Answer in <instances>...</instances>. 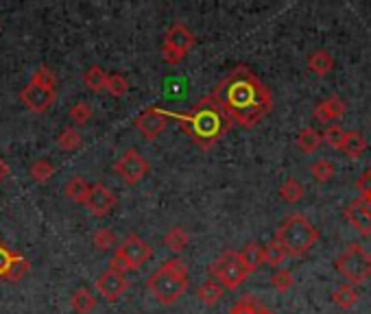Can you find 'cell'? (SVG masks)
I'll return each instance as SVG.
<instances>
[{
	"label": "cell",
	"mask_w": 371,
	"mask_h": 314,
	"mask_svg": "<svg viewBox=\"0 0 371 314\" xmlns=\"http://www.w3.org/2000/svg\"><path fill=\"white\" fill-rule=\"evenodd\" d=\"M232 122L242 129L258 127L273 110L269 88L247 66H236L210 94Z\"/></svg>",
	"instance_id": "6da1fadb"
},
{
	"label": "cell",
	"mask_w": 371,
	"mask_h": 314,
	"mask_svg": "<svg viewBox=\"0 0 371 314\" xmlns=\"http://www.w3.org/2000/svg\"><path fill=\"white\" fill-rule=\"evenodd\" d=\"M168 118L177 120L184 134L192 140V144H196L201 151L214 149L232 129V120L223 114V110L218 107L212 96H204L186 114L168 112Z\"/></svg>",
	"instance_id": "7a4b0ae2"
},
{
	"label": "cell",
	"mask_w": 371,
	"mask_h": 314,
	"mask_svg": "<svg viewBox=\"0 0 371 314\" xmlns=\"http://www.w3.org/2000/svg\"><path fill=\"white\" fill-rule=\"evenodd\" d=\"M148 293L162 306H172L188 291V269L179 257H170L146 279Z\"/></svg>",
	"instance_id": "3957f363"
},
{
	"label": "cell",
	"mask_w": 371,
	"mask_h": 314,
	"mask_svg": "<svg viewBox=\"0 0 371 314\" xmlns=\"http://www.w3.org/2000/svg\"><path fill=\"white\" fill-rule=\"evenodd\" d=\"M278 245L286 251V255L293 257H302L306 255L319 240V231L317 227L304 216V214H290L276 231Z\"/></svg>",
	"instance_id": "277c9868"
},
{
	"label": "cell",
	"mask_w": 371,
	"mask_h": 314,
	"mask_svg": "<svg viewBox=\"0 0 371 314\" xmlns=\"http://www.w3.org/2000/svg\"><path fill=\"white\" fill-rule=\"evenodd\" d=\"M153 257V247L148 245L144 238L136 233H129L125 240H122L110 262V269L116 273H129V271H138L142 269L148 260Z\"/></svg>",
	"instance_id": "5b68a950"
},
{
	"label": "cell",
	"mask_w": 371,
	"mask_h": 314,
	"mask_svg": "<svg viewBox=\"0 0 371 314\" xmlns=\"http://www.w3.org/2000/svg\"><path fill=\"white\" fill-rule=\"evenodd\" d=\"M336 271L350 286L367 281L371 277V253L360 245H350L336 257Z\"/></svg>",
	"instance_id": "8992f818"
},
{
	"label": "cell",
	"mask_w": 371,
	"mask_h": 314,
	"mask_svg": "<svg viewBox=\"0 0 371 314\" xmlns=\"http://www.w3.org/2000/svg\"><path fill=\"white\" fill-rule=\"evenodd\" d=\"M194 44H196V37L186 24H182V22L170 24L168 31L164 33V40H162V59L170 66L182 64L188 57V50Z\"/></svg>",
	"instance_id": "52a82bcc"
},
{
	"label": "cell",
	"mask_w": 371,
	"mask_h": 314,
	"mask_svg": "<svg viewBox=\"0 0 371 314\" xmlns=\"http://www.w3.org/2000/svg\"><path fill=\"white\" fill-rule=\"evenodd\" d=\"M210 275L223 286V291H238V288L245 284L247 279V273L240 264V257H238V251H223L212 264H210Z\"/></svg>",
	"instance_id": "ba28073f"
},
{
	"label": "cell",
	"mask_w": 371,
	"mask_h": 314,
	"mask_svg": "<svg viewBox=\"0 0 371 314\" xmlns=\"http://www.w3.org/2000/svg\"><path fill=\"white\" fill-rule=\"evenodd\" d=\"M148 170H151V164L144 160L138 149H127L114 162V173L125 181L127 186H136V183H140L148 175Z\"/></svg>",
	"instance_id": "9c48e42d"
},
{
	"label": "cell",
	"mask_w": 371,
	"mask_h": 314,
	"mask_svg": "<svg viewBox=\"0 0 371 314\" xmlns=\"http://www.w3.org/2000/svg\"><path fill=\"white\" fill-rule=\"evenodd\" d=\"M168 112L166 110H160V107H146L142 114L136 116V129L140 131V134L148 140L153 142L158 140L164 131L168 129Z\"/></svg>",
	"instance_id": "30bf717a"
},
{
	"label": "cell",
	"mask_w": 371,
	"mask_h": 314,
	"mask_svg": "<svg viewBox=\"0 0 371 314\" xmlns=\"http://www.w3.org/2000/svg\"><path fill=\"white\" fill-rule=\"evenodd\" d=\"M118 203V197L105 186V183H92L88 199H86V209H90V214L96 219H105L107 214L114 212V207Z\"/></svg>",
	"instance_id": "8fae6325"
},
{
	"label": "cell",
	"mask_w": 371,
	"mask_h": 314,
	"mask_svg": "<svg viewBox=\"0 0 371 314\" xmlns=\"http://www.w3.org/2000/svg\"><path fill=\"white\" fill-rule=\"evenodd\" d=\"M345 219L352 225V229L360 236H371V201L365 197L354 199L348 209H345Z\"/></svg>",
	"instance_id": "7c38bea8"
},
{
	"label": "cell",
	"mask_w": 371,
	"mask_h": 314,
	"mask_svg": "<svg viewBox=\"0 0 371 314\" xmlns=\"http://www.w3.org/2000/svg\"><path fill=\"white\" fill-rule=\"evenodd\" d=\"M127 277L122 275V273H116V271H112V269H107L101 277L96 279V291H98V295H101L105 301H110V303H116L122 295H125V291H127Z\"/></svg>",
	"instance_id": "4fadbf2b"
},
{
	"label": "cell",
	"mask_w": 371,
	"mask_h": 314,
	"mask_svg": "<svg viewBox=\"0 0 371 314\" xmlns=\"http://www.w3.org/2000/svg\"><path fill=\"white\" fill-rule=\"evenodd\" d=\"M55 98H57V92H48V90L35 88L31 83L27 88H22V92H20L22 105L33 114H46L48 110H51V105L55 103Z\"/></svg>",
	"instance_id": "5bb4252c"
},
{
	"label": "cell",
	"mask_w": 371,
	"mask_h": 314,
	"mask_svg": "<svg viewBox=\"0 0 371 314\" xmlns=\"http://www.w3.org/2000/svg\"><path fill=\"white\" fill-rule=\"evenodd\" d=\"M345 110H348V105H345V100L341 96H330L326 100H321L312 114L319 122H332L334 124V120L343 118Z\"/></svg>",
	"instance_id": "9a60e30c"
},
{
	"label": "cell",
	"mask_w": 371,
	"mask_h": 314,
	"mask_svg": "<svg viewBox=\"0 0 371 314\" xmlns=\"http://www.w3.org/2000/svg\"><path fill=\"white\" fill-rule=\"evenodd\" d=\"M336 151H341L348 160H358V157L367 151V140L360 131H345V136Z\"/></svg>",
	"instance_id": "2e32d148"
},
{
	"label": "cell",
	"mask_w": 371,
	"mask_h": 314,
	"mask_svg": "<svg viewBox=\"0 0 371 314\" xmlns=\"http://www.w3.org/2000/svg\"><path fill=\"white\" fill-rule=\"evenodd\" d=\"M238 257H240L242 269L247 273H254V271H258L264 264V247H260L258 243H247L238 251Z\"/></svg>",
	"instance_id": "e0dca14e"
},
{
	"label": "cell",
	"mask_w": 371,
	"mask_h": 314,
	"mask_svg": "<svg viewBox=\"0 0 371 314\" xmlns=\"http://www.w3.org/2000/svg\"><path fill=\"white\" fill-rule=\"evenodd\" d=\"M306 66L314 76H326L334 70V57L328 50H314V52H310Z\"/></svg>",
	"instance_id": "ac0fdd59"
},
{
	"label": "cell",
	"mask_w": 371,
	"mask_h": 314,
	"mask_svg": "<svg viewBox=\"0 0 371 314\" xmlns=\"http://www.w3.org/2000/svg\"><path fill=\"white\" fill-rule=\"evenodd\" d=\"M70 306L77 314H90L96 308V297L92 295V291H88V288H77L70 297Z\"/></svg>",
	"instance_id": "d6986e66"
},
{
	"label": "cell",
	"mask_w": 371,
	"mask_h": 314,
	"mask_svg": "<svg viewBox=\"0 0 371 314\" xmlns=\"http://www.w3.org/2000/svg\"><path fill=\"white\" fill-rule=\"evenodd\" d=\"M196 297H199V301L208 308L216 306L220 299H223V286L216 281V279H208L199 286V291H196Z\"/></svg>",
	"instance_id": "ffe728a7"
},
{
	"label": "cell",
	"mask_w": 371,
	"mask_h": 314,
	"mask_svg": "<svg viewBox=\"0 0 371 314\" xmlns=\"http://www.w3.org/2000/svg\"><path fill=\"white\" fill-rule=\"evenodd\" d=\"M105 83H107V72L101 68V66H90L86 72H83V86L98 94V92H103L105 90Z\"/></svg>",
	"instance_id": "44dd1931"
},
{
	"label": "cell",
	"mask_w": 371,
	"mask_h": 314,
	"mask_svg": "<svg viewBox=\"0 0 371 314\" xmlns=\"http://www.w3.org/2000/svg\"><path fill=\"white\" fill-rule=\"evenodd\" d=\"M64 190H66V197L70 201L86 205V199H88V192H90V183L83 177H72V179H68Z\"/></svg>",
	"instance_id": "7402d4cb"
},
{
	"label": "cell",
	"mask_w": 371,
	"mask_h": 314,
	"mask_svg": "<svg viewBox=\"0 0 371 314\" xmlns=\"http://www.w3.org/2000/svg\"><path fill=\"white\" fill-rule=\"evenodd\" d=\"M321 142H324V138H321V134L312 127L302 129L300 136H297V149H300L302 153H306V155L314 153L321 146Z\"/></svg>",
	"instance_id": "603a6c76"
},
{
	"label": "cell",
	"mask_w": 371,
	"mask_h": 314,
	"mask_svg": "<svg viewBox=\"0 0 371 314\" xmlns=\"http://www.w3.org/2000/svg\"><path fill=\"white\" fill-rule=\"evenodd\" d=\"M190 243V236L184 227H172L166 236H164V245L170 253H182Z\"/></svg>",
	"instance_id": "cb8c5ba5"
},
{
	"label": "cell",
	"mask_w": 371,
	"mask_h": 314,
	"mask_svg": "<svg viewBox=\"0 0 371 314\" xmlns=\"http://www.w3.org/2000/svg\"><path fill=\"white\" fill-rule=\"evenodd\" d=\"M31 86L48 90V92H57V74L48 68V66H40L33 74H31Z\"/></svg>",
	"instance_id": "d4e9b609"
},
{
	"label": "cell",
	"mask_w": 371,
	"mask_h": 314,
	"mask_svg": "<svg viewBox=\"0 0 371 314\" xmlns=\"http://www.w3.org/2000/svg\"><path fill=\"white\" fill-rule=\"evenodd\" d=\"M83 144V138L81 134L74 127H66L61 134L57 136V146L64 151V153H72V151H79Z\"/></svg>",
	"instance_id": "484cf974"
},
{
	"label": "cell",
	"mask_w": 371,
	"mask_h": 314,
	"mask_svg": "<svg viewBox=\"0 0 371 314\" xmlns=\"http://www.w3.org/2000/svg\"><path fill=\"white\" fill-rule=\"evenodd\" d=\"M29 269H31L29 260L16 251V255H13V260H11V264H9V269H7V273H5V279L11 281V284H16V281L24 279V275L29 273Z\"/></svg>",
	"instance_id": "4316f807"
},
{
	"label": "cell",
	"mask_w": 371,
	"mask_h": 314,
	"mask_svg": "<svg viewBox=\"0 0 371 314\" xmlns=\"http://www.w3.org/2000/svg\"><path fill=\"white\" fill-rule=\"evenodd\" d=\"M332 301H334L338 308H343V310L352 308V306L358 301L356 286H350V284H343V286H338L336 291L332 293Z\"/></svg>",
	"instance_id": "83f0119b"
},
{
	"label": "cell",
	"mask_w": 371,
	"mask_h": 314,
	"mask_svg": "<svg viewBox=\"0 0 371 314\" xmlns=\"http://www.w3.org/2000/svg\"><path fill=\"white\" fill-rule=\"evenodd\" d=\"M304 186L300 181H297L295 177H288L282 186H280V197L286 201V203H297V201H302L304 199Z\"/></svg>",
	"instance_id": "f1b7e54d"
},
{
	"label": "cell",
	"mask_w": 371,
	"mask_h": 314,
	"mask_svg": "<svg viewBox=\"0 0 371 314\" xmlns=\"http://www.w3.org/2000/svg\"><path fill=\"white\" fill-rule=\"evenodd\" d=\"M310 175L317 183H328L334 179L336 175V168L330 160H317L312 166H310Z\"/></svg>",
	"instance_id": "f546056e"
},
{
	"label": "cell",
	"mask_w": 371,
	"mask_h": 314,
	"mask_svg": "<svg viewBox=\"0 0 371 314\" xmlns=\"http://www.w3.org/2000/svg\"><path fill=\"white\" fill-rule=\"evenodd\" d=\"M105 90L114 96V98H120L129 92V81L125 74L120 72H114V74H107V83H105Z\"/></svg>",
	"instance_id": "4dcf8cb0"
},
{
	"label": "cell",
	"mask_w": 371,
	"mask_h": 314,
	"mask_svg": "<svg viewBox=\"0 0 371 314\" xmlns=\"http://www.w3.org/2000/svg\"><path fill=\"white\" fill-rule=\"evenodd\" d=\"M286 251L282 249V245H278L276 240H271L266 247H264V264L273 267V269H280L282 262L286 260Z\"/></svg>",
	"instance_id": "1f68e13d"
},
{
	"label": "cell",
	"mask_w": 371,
	"mask_h": 314,
	"mask_svg": "<svg viewBox=\"0 0 371 314\" xmlns=\"http://www.w3.org/2000/svg\"><path fill=\"white\" fill-rule=\"evenodd\" d=\"M68 116H70V120L77 124V127H86L90 122V118H92V107H90L86 100H79V103H74L72 107H70Z\"/></svg>",
	"instance_id": "d6a6232c"
},
{
	"label": "cell",
	"mask_w": 371,
	"mask_h": 314,
	"mask_svg": "<svg viewBox=\"0 0 371 314\" xmlns=\"http://www.w3.org/2000/svg\"><path fill=\"white\" fill-rule=\"evenodd\" d=\"M92 243H94V247H96L98 251H110V249H114V245H116V233H114L112 229H107V227H101V229L94 231Z\"/></svg>",
	"instance_id": "836d02e7"
},
{
	"label": "cell",
	"mask_w": 371,
	"mask_h": 314,
	"mask_svg": "<svg viewBox=\"0 0 371 314\" xmlns=\"http://www.w3.org/2000/svg\"><path fill=\"white\" fill-rule=\"evenodd\" d=\"M55 175V166L48 162V160H37L33 166H31V179L35 183H46Z\"/></svg>",
	"instance_id": "e575fe53"
},
{
	"label": "cell",
	"mask_w": 371,
	"mask_h": 314,
	"mask_svg": "<svg viewBox=\"0 0 371 314\" xmlns=\"http://www.w3.org/2000/svg\"><path fill=\"white\" fill-rule=\"evenodd\" d=\"M260 308H262V303H258L256 297L247 295V297H242L240 301H236V303L232 306L230 314H258Z\"/></svg>",
	"instance_id": "d590c367"
},
{
	"label": "cell",
	"mask_w": 371,
	"mask_h": 314,
	"mask_svg": "<svg viewBox=\"0 0 371 314\" xmlns=\"http://www.w3.org/2000/svg\"><path fill=\"white\" fill-rule=\"evenodd\" d=\"M271 286H273L278 293H288L293 288V273L286 269H278L273 275H271Z\"/></svg>",
	"instance_id": "8d00e7d4"
},
{
	"label": "cell",
	"mask_w": 371,
	"mask_h": 314,
	"mask_svg": "<svg viewBox=\"0 0 371 314\" xmlns=\"http://www.w3.org/2000/svg\"><path fill=\"white\" fill-rule=\"evenodd\" d=\"M343 136H345V131H343V127H338V124H330V127L324 131V134H321V138H324L326 144L332 146V149H338Z\"/></svg>",
	"instance_id": "74e56055"
},
{
	"label": "cell",
	"mask_w": 371,
	"mask_h": 314,
	"mask_svg": "<svg viewBox=\"0 0 371 314\" xmlns=\"http://www.w3.org/2000/svg\"><path fill=\"white\" fill-rule=\"evenodd\" d=\"M13 255H16L13 249H9L5 243H0V279H5V273H7V269L11 264Z\"/></svg>",
	"instance_id": "f35d334b"
},
{
	"label": "cell",
	"mask_w": 371,
	"mask_h": 314,
	"mask_svg": "<svg viewBox=\"0 0 371 314\" xmlns=\"http://www.w3.org/2000/svg\"><path fill=\"white\" fill-rule=\"evenodd\" d=\"M356 188H358L360 197H365V194L371 192V170H367V173L356 181Z\"/></svg>",
	"instance_id": "ab89813d"
},
{
	"label": "cell",
	"mask_w": 371,
	"mask_h": 314,
	"mask_svg": "<svg viewBox=\"0 0 371 314\" xmlns=\"http://www.w3.org/2000/svg\"><path fill=\"white\" fill-rule=\"evenodd\" d=\"M7 177H9V164L3 160V157H0V183H3Z\"/></svg>",
	"instance_id": "60d3db41"
},
{
	"label": "cell",
	"mask_w": 371,
	"mask_h": 314,
	"mask_svg": "<svg viewBox=\"0 0 371 314\" xmlns=\"http://www.w3.org/2000/svg\"><path fill=\"white\" fill-rule=\"evenodd\" d=\"M258 314H273V312H271V310H269V308H264V306H262V308H260V312H258Z\"/></svg>",
	"instance_id": "b9f144b4"
}]
</instances>
